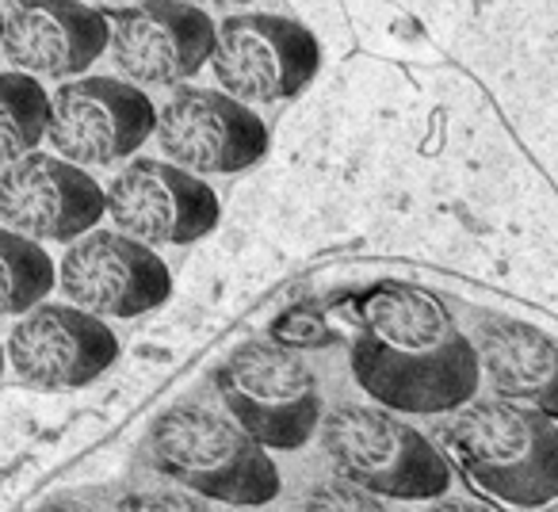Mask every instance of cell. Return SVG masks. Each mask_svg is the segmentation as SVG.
<instances>
[{"label":"cell","mask_w":558,"mask_h":512,"mask_svg":"<svg viewBox=\"0 0 558 512\" xmlns=\"http://www.w3.org/2000/svg\"><path fill=\"white\" fill-rule=\"evenodd\" d=\"M352 375L383 410L456 413L478 394L482 364L440 298L413 283H379L360 298Z\"/></svg>","instance_id":"obj_1"},{"label":"cell","mask_w":558,"mask_h":512,"mask_svg":"<svg viewBox=\"0 0 558 512\" xmlns=\"http://www.w3.org/2000/svg\"><path fill=\"white\" fill-rule=\"evenodd\" d=\"M448 459L478 497L505 512L558 504V417L509 398H474L440 428Z\"/></svg>","instance_id":"obj_2"},{"label":"cell","mask_w":558,"mask_h":512,"mask_svg":"<svg viewBox=\"0 0 558 512\" xmlns=\"http://www.w3.org/2000/svg\"><path fill=\"white\" fill-rule=\"evenodd\" d=\"M146 451L157 474L203 501L260 509L283 489L268 448L256 443L233 417L203 405L161 413L149 428Z\"/></svg>","instance_id":"obj_3"},{"label":"cell","mask_w":558,"mask_h":512,"mask_svg":"<svg viewBox=\"0 0 558 512\" xmlns=\"http://www.w3.org/2000/svg\"><path fill=\"white\" fill-rule=\"evenodd\" d=\"M322 448L337 478L395 501H440L451 489V459L390 410L344 402L322 420Z\"/></svg>","instance_id":"obj_4"},{"label":"cell","mask_w":558,"mask_h":512,"mask_svg":"<svg viewBox=\"0 0 558 512\" xmlns=\"http://www.w3.org/2000/svg\"><path fill=\"white\" fill-rule=\"evenodd\" d=\"M215 387L230 417L271 451H295L322 428L314 371L279 341H245L218 364Z\"/></svg>","instance_id":"obj_5"},{"label":"cell","mask_w":558,"mask_h":512,"mask_svg":"<svg viewBox=\"0 0 558 512\" xmlns=\"http://www.w3.org/2000/svg\"><path fill=\"white\" fill-rule=\"evenodd\" d=\"M218 85L241 103H279L299 96L322 65L311 27L271 12H241L218 24L215 54Z\"/></svg>","instance_id":"obj_6"},{"label":"cell","mask_w":558,"mask_h":512,"mask_svg":"<svg viewBox=\"0 0 558 512\" xmlns=\"http://www.w3.org/2000/svg\"><path fill=\"white\" fill-rule=\"evenodd\" d=\"M157 108L138 85L119 77H81L50 96V146L73 164H116L146 146Z\"/></svg>","instance_id":"obj_7"},{"label":"cell","mask_w":558,"mask_h":512,"mask_svg":"<svg viewBox=\"0 0 558 512\" xmlns=\"http://www.w3.org/2000/svg\"><path fill=\"white\" fill-rule=\"evenodd\" d=\"M111 62L134 85L172 88L210 62L218 27L192 0H142L108 12Z\"/></svg>","instance_id":"obj_8"},{"label":"cell","mask_w":558,"mask_h":512,"mask_svg":"<svg viewBox=\"0 0 558 512\" xmlns=\"http://www.w3.org/2000/svg\"><path fill=\"white\" fill-rule=\"evenodd\" d=\"M58 288L96 318H138L169 298L172 276L154 245L119 230H93L62 256Z\"/></svg>","instance_id":"obj_9"},{"label":"cell","mask_w":558,"mask_h":512,"mask_svg":"<svg viewBox=\"0 0 558 512\" xmlns=\"http://www.w3.org/2000/svg\"><path fill=\"white\" fill-rule=\"evenodd\" d=\"M157 146L195 176L253 169L268 154V126L230 93L180 88L157 111Z\"/></svg>","instance_id":"obj_10"},{"label":"cell","mask_w":558,"mask_h":512,"mask_svg":"<svg viewBox=\"0 0 558 512\" xmlns=\"http://www.w3.org/2000/svg\"><path fill=\"white\" fill-rule=\"evenodd\" d=\"M104 192L119 233L146 245H192L218 225V195L207 180L169 161L138 157Z\"/></svg>","instance_id":"obj_11"},{"label":"cell","mask_w":558,"mask_h":512,"mask_svg":"<svg viewBox=\"0 0 558 512\" xmlns=\"http://www.w3.org/2000/svg\"><path fill=\"white\" fill-rule=\"evenodd\" d=\"M9 359L35 390H77L108 375L119 359V341L108 321L73 303H39L16 321Z\"/></svg>","instance_id":"obj_12"},{"label":"cell","mask_w":558,"mask_h":512,"mask_svg":"<svg viewBox=\"0 0 558 512\" xmlns=\"http://www.w3.org/2000/svg\"><path fill=\"white\" fill-rule=\"evenodd\" d=\"M108 215V192L58 154H27L0 172V222L32 241H77Z\"/></svg>","instance_id":"obj_13"},{"label":"cell","mask_w":558,"mask_h":512,"mask_svg":"<svg viewBox=\"0 0 558 512\" xmlns=\"http://www.w3.org/2000/svg\"><path fill=\"white\" fill-rule=\"evenodd\" d=\"M111 42L108 12L85 0H9L0 50L16 70L39 77L85 73Z\"/></svg>","instance_id":"obj_14"},{"label":"cell","mask_w":558,"mask_h":512,"mask_svg":"<svg viewBox=\"0 0 558 512\" xmlns=\"http://www.w3.org/2000/svg\"><path fill=\"white\" fill-rule=\"evenodd\" d=\"M482 375L497 398L558 417V341L520 318H486L474 333Z\"/></svg>","instance_id":"obj_15"},{"label":"cell","mask_w":558,"mask_h":512,"mask_svg":"<svg viewBox=\"0 0 558 512\" xmlns=\"http://www.w3.org/2000/svg\"><path fill=\"white\" fill-rule=\"evenodd\" d=\"M58 272L39 241L0 225V318H20L50 295Z\"/></svg>","instance_id":"obj_16"},{"label":"cell","mask_w":558,"mask_h":512,"mask_svg":"<svg viewBox=\"0 0 558 512\" xmlns=\"http://www.w3.org/2000/svg\"><path fill=\"white\" fill-rule=\"evenodd\" d=\"M50 131V96L32 73H0V164L35 154Z\"/></svg>","instance_id":"obj_17"},{"label":"cell","mask_w":558,"mask_h":512,"mask_svg":"<svg viewBox=\"0 0 558 512\" xmlns=\"http://www.w3.org/2000/svg\"><path fill=\"white\" fill-rule=\"evenodd\" d=\"M303 512H390V509L375 493H367V489L352 486V481H344V478H329V481H318V486L306 493Z\"/></svg>","instance_id":"obj_18"},{"label":"cell","mask_w":558,"mask_h":512,"mask_svg":"<svg viewBox=\"0 0 558 512\" xmlns=\"http://www.w3.org/2000/svg\"><path fill=\"white\" fill-rule=\"evenodd\" d=\"M119 512H210V509L195 493H187V489H138V493L126 497Z\"/></svg>","instance_id":"obj_19"},{"label":"cell","mask_w":558,"mask_h":512,"mask_svg":"<svg viewBox=\"0 0 558 512\" xmlns=\"http://www.w3.org/2000/svg\"><path fill=\"white\" fill-rule=\"evenodd\" d=\"M425 512H505V509H494V504H482V501H463V497H440Z\"/></svg>","instance_id":"obj_20"},{"label":"cell","mask_w":558,"mask_h":512,"mask_svg":"<svg viewBox=\"0 0 558 512\" xmlns=\"http://www.w3.org/2000/svg\"><path fill=\"white\" fill-rule=\"evenodd\" d=\"M35 512H100V509H93V504H85V501H73V497H58V501L39 504Z\"/></svg>","instance_id":"obj_21"},{"label":"cell","mask_w":558,"mask_h":512,"mask_svg":"<svg viewBox=\"0 0 558 512\" xmlns=\"http://www.w3.org/2000/svg\"><path fill=\"white\" fill-rule=\"evenodd\" d=\"M192 4H215V9H230V4H248V0H192Z\"/></svg>","instance_id":"obj_22"},{"label":"cell","mask_w":558,"mask_h":512,"mask_svg":"<svg viewBox=\"0 0 558 512\" xmlns=\"http://www.w3.org/2000/svg\"><path fill=\"white\" fill-rule=\"evenodd\" d=\"M4 356H9V349H4V344H0V375H4Z\"/></svg>","instance_id":"obj_23"},{"label":"cell","mask_w":558,"mask_h":512,"mask_svg":"<svg viewBox=\"0 0 558 512\" xmlns=\"http://www.w3.org/2000/svg\"><path fill=\"white\" fill-rule=\"evenodd\" d=\"M0 32H4V9H0Z\"/></svg>","instance_id":"obj_24"}]
</instances>
